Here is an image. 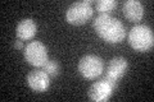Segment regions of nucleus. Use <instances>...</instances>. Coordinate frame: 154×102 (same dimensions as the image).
I'll return each mask as SVG.
<instances>
[{
    "label": "nucleus",
    "instance_id": "obj_7",
    "mask_svg": "<svg viewBox=\"0 0 154 102\" xmlns=\"http://www.w3.org/2000/svg\"><path fill=\"white\" fill-rule=\"evenodd\" d=\"M27 84L35 92H45L50 86V75L44 69H33L27 74Z\"/></svg>",
    "mask_w": 154,
    "mask_h": 102
},
{
    "label": "nucleus",
    "instance_id": "obj_8",
    "mask_svg": "<svg viewBox=\"0 0 154 102\" xmlns=\"http://www.w3.org/2000/svg\"><path fill=\"white\" fill-rule=\"evenodd\" d=\"M127 68H128V63H127V60L125 59V57L116 56L109 61L107 75L105 77L118 83V80L121 79L122 77L125 75V73L127 71Z\"/></svg>",
    "mask_w": 154,
    "mask_h": 102
},
{
    "label": "nucleus",
    "instance_id": "obj_3",
    "mask_svg": "<svg viewBox=\"0 0 154 102\" xmlns=\"http://www.w3.org/2000/svg\"><path fill=\"white\" fill-rule=\"evenodd\" d=\"M93 1L91 0H84L71 4L66 12V21L73 26H81L93 17Z\"/></svg>",
    "mask_w": 154,
    "mask_h": 102
},
{
    "label": "nucleus",
    "instance_id": "obj_10",
    "mask_svg": "<svg viewBox=\"0 0 154 102\" xmlns=\"http://www.w3.org/2000/svg\"><path fill=\"white\" fill-rule=\"evenodd\" d=\"M123 14L130 22H140L144 17V7L137 0H127L122 7Z\"/></svg>",
    "mask_w": 154,
    "mask_h": 102
},
{
    "label": "nucleus",
    "instance_id": "obj_9",
    "mask_svg": "<svg viewBox=\"0 0 154 102\" xmlns=\"http://www.w3.org/2000/svg\"><path fill=\"white\" fill-rule=\"evenodd\" d=\"M36 32H37V24L31 18L22 19L17 24V28H16V35L18 37V40H21V41L32 40L35 37Z\"/></svg>",
    "mask_w": 154,
    "mask_h": 102
},
{
    "label": "nucleus",
    "instance_id": "obj_11",
    "mask_svg": "<svg viewBox=\"0 0 154 102\" xmlns=\"http://www.w3.org/2000/svg\"><path fill=\"white\" fill-rule=\"evenodd\" d=\"M116 7H117V3L114 0H99L95 4L96 10L100 12V14H109L112 10H114Z\"/></svg>",
    "mask_w": 154,
    "mask_h": 102
},
{
    "label": "nucleus",
    "instance_id": "obj_6",
    "mask_svg": "<svg viewBox=\"0 0 154 102\" xmlns=\"http://www.w3.org/2000/svg\"><path fill=\"white\" fill-rule=\"evenodd\" d=\"M117 82H114L112 79L104 77L103 79H100L98 82L91 84V87L89 88V98L96 101V102H104L108 101L110 98V96L113 95V91L117 88Z\"/></svg>",
    "mask_w": 154,
    "mask_h": 102
},
{
    "label": "nucleus",
    "instance_id": "obj_13",
    "mask_svg": "<svg viewBox=\"0 0 154 102\" xmlns=\"http://www.w3.org/2000/svg\"><path fill=\"white\" fill-rule=\"evenodd\" d=\"M14 47L16 48H23V43L21 40H17L16 42H14Z\"/></svg>",
    "mask_w": 154,
    "mask_h": 102
},
{
    "label": "nucleus",
    "instance_id": "obj_1",
    "mask_svg": "<svg viewBox=\"0 0 154 102\" xmlns=\"http://www.w3.org/2000/svg\"><path fill=\"white\" fill-rule=\"evenodd\" d=\"M94 30L96 35L108 43H119L126 37L125 26L109 14H100L95 18Z\"/></svg>",
    "mask_w": 154,
    "mask_h": 102
},
{
    "label": "nucleus",
    "instance_id": "obj_12",
    "mask_svg": "<svg viewBox=\"0 0 154 102\" xmlns=\"http://www.w3.org/2000/svg\"><path fill=\"white\" fill-rule=\"evenodd\" d=\"M42 68H44V70L50 77H57L58 74H59V71H60V66H59V64H58L57 60H48L46 64Z\"/></svg>",
    "mask_w": 154,
    "mask_h": 102
},
{
    "label": "nucleus",
    "instance_id": "obj_2",
    "mask_svg": "<svg viewBox=\"0 0 154 102\" xmlns=\"http://www.w3.org/2000/svg\"><path fill=\"white\" fill-rule=\"evenodd\" d=\"M128 42L134 50L139 52L149 51L154 45V35L152 28L145 24H137L132 27L128 33Z\"/></svg>",
    "mask_w": 154,
    "mask_h": 102
},
{
    "label": "nucleus",
    "instance_id": "obj_4",
    "mask_svg": "<svg viewBox=\"0 0 154 102\" xmlns=\"http://www.w3.org/2000/svg\"><path fill=\"white\" fill-rule=\"evenodd\" d=\"M23 56L26 61L35 68H42L49 60L48 48L40 41H31L23 48Z\"/></svg>",
    "mask_w": 154,
    "mask_h": 102
},
{
    "label": "nucleus",
    "instance_id": "obj_5",
    "mask_svg": "<svg viewBox=\"0 0 154 102\" xmlns=\"http://www.w3.org/2000/svg\"><path fill=\"white\" fill-rule=\"evenodd\" d=\"M103 69L104 63L98 55L88 54L79 61V71L86 79H96L103 73Z\"/></svg>",
    "mask_w": 154,
    "mask_h": 102
}]
</instances>
